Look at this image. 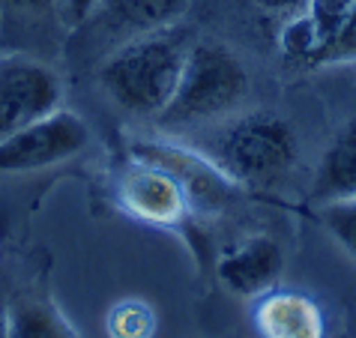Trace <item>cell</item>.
<instances>
[{
	"label": "cell",
	"mask_w": 356,
	"mask_h": 338,
	"mask_svg": "<svg viewBox=\"0 0 356 338\" xmlns=\"http://www.w3.org/2000/svg\"><path fill=\"white\" fill-rule=\"evenodd\" d=\"M189 9V0H102L99 13L108 18V24L117 31L141 36L153 31L174 27Z\"/></svg>",
	"instance_id": "12"
},
{
	"label": "cell",
	"mask_w": 356,
	"mask_h": 338,
	"mask_svg": "<svg viewBox=\"0 0 356 338\" xmlns=\"http://www.w3.org/2000/svg\"><path fill=\"white\" fill-rule=\"evenodd\" d=\"M0 338H9V305L0 296Z\"/></svg>",
	"instance_id": "19"
},
{
	"label": "cell",
	"mask_w": 356,
	"mask_h": 338,
	"mask_svg": "<svg viewBox=\"0 0 356 338\" xmlns=\"http://www.w3.org/2000/svg\"><path fill=\"white\" fill-rule=\"evenodd\" d=\"M254 323L264 338H323V314L318 303L293 291L264 293Z\"/></svg>",
	"instance_id": "10"
},
{
	"label": "cell",
	"mask_w": 356,
	"mask_h": 338,
	"mask_svg": "<svg viewBox=\"0 0 356 338\" xmlns=\"http://www.w3.org/2000/svg\"><path fill=\"white\" fill-rule=\"evenodd\" d=\"M13 9H18V13H42V9H48L54 3V0H6Z\"/></svg>",
	"instance_id": "18"
},
{
	"label": "cell",
	"mask_w": 356,
	"mask_h": 338,
	"mask_svg": "<svg viewBox=\"0 0 356 338\" xmlns=\"http://www.w3.org/2000/svg\"><path fill=\"white\" fill-rule=\"evenodd\" d=\"M264 6L270 9H284V6H293V3H302V0H261Z\"/></svg>",
	"instance_id": "20"
},
{
	"label": "cell",
	"mask_w": 356,
	"mask_h": 338,
	"mask_svg": "<svg viewBox=\"0 0 356 338\" xmlns=\"http://www.w3.org/2000/svg\"><path fill=\"white\" fill-rule=\"evenodd\" d=\"M201 150L236 186L264 188L279 183L296 162V135L270 111L234 114L201 141Z\"/></svg>",
	"instance_id": "3"
},
{
	"label": "cell",
	"mask_w": 356,
	"mask_h": 338,
	"mask_svg": "<svg viewBox=\"0 0 356 338\" xmlns=\"http://www.w3.org/2000/svg\"><path fill=\"white\" fill-rule=\"evenodd\" d=\"M9 338H75L60 312L42 296L9 303Z\"/></svg>",
	"instance_id": "13"
},
{
	"label": "cell",
	"mask_w": 356,
	"mask_h": 338,
	"mask_svg": "<svg viewBox=\"0 0 356 338\" xmlns=\"http://www.w3.org/2000/svg\"><path fill=\"white\" fill-rule=\"evenodd\" d=\"M245 96H249V72L243 61L227 45L201 39L189 45L177 90L156 123L165 129L213 126L240 111Z\"/></svg>",
	"instance_id": "2"
},
{
	"label": "cell",
	"mask_w": 356,
	"mask_h": 338,
	"mask_svg": "<svg viewBox=\"0 0 356 338\" xmlns=\"http://www.w3.org/2000/svg\"><path fill=\"white\" fill-rule=\"evenodd\" d=\"M302 13L291 18L282 31V51L302 66H318L323 51L348 22L356 0H302Z\"/></svg>",
	"instance_id": "9"
},
{
	"label": "cell",
	"mask_w": 356,
	"mask_h": 338,
	"mask_svg": "<svg viewBox=\"0 0 356 338\" xmlns=\"http://www.w3.org/2000/svg\"><path fill=\"white\" fill-rule=\"evenodd\" d=\"M356 198V117L339 129L321 156L312 183V201H353Z\"/></svg>",
	"instance_id": "11"
},
{
	"label": "cell",
	"mask_w": 356,
	"mask_h": 338,
	"mask_svg": "<svg viewBox=\"0 0 356 338\" xmlns=\"http://www.w3.org/2000/svg\"><path fill=\"white\" fill-rule=\"evenodd\" d=\"M102 0H63V13L69 24H84L99 13Z\"/></svg>",
	"instance_id": "17"
},
{
	"label": "cell",
	"mask_w": 356,
	"mask_h": 338,
	"mask_svg": "<svg viewBox=\"0 0 356 338\" xmlns=\"http://www.w3.org/2000/svg\"><path fill=\"white\" fill-rule=\"evenodd\" d=\"M90 144V129L75 111L57 108L42 120L18 129L0 141V177L36 174L63 165Z\"/></svg>",
	"instance_id": "4"
},
{
	"label": "cell",
	"mask_w": 356,
	"mask_h": 338,
	"mask_svg": "<svg viewBox=\"0 0 356 338\" xmlns=\"http://www.w3.org/2000/svg\"><path fill=\"white\" fill-rule=\"evenodd\" d=\"M282 270H284L282 246L264 234L245 236V240L231 246L222 255L219 266H216L225 291L243 296V300H254V296L275 291Z\"/></svg>",
	"instance_id": "8"
},
{
	"label": "cell",
	"mask_w": 356,
	"mask_h": 338,
	"mask_svg": "<svg viewBox=\"0 0 356 338\" xmlns=\"http://www.w3.org/2000/svg\"><path fill=\"white\" fill-rule=\"evenodd\" d=\"M111 335L114 338H150L153 335V314L141 303L117 305L111 314Z\"/></svg>",
	"instance_id": "15"
},
{
	"label": "cell",
	"mask_w": 356,
	"mask_h": 338,
	"mask_svg": "<svg viewBox=\"0 0 356 338\" xmlns=\"http://www.w3.org/2000/svg\"><path fill=\"white\" fill-rule=\"evenodd\" d=\"M356 63V6L350 9L348 22L332 39V45L323 51L318 66H353Z\"/></svg>",
	"instance_id": "16"
},
{
	"label": "cell",
	"mask_w": 356,
	"mask_h": 338,
	"mask_svg": "<svg viewBox=\"0 0 356 338\" xmlns=\"http://www.w3.org/2000/svg\"><path fill=\"white\" fill-rule=\"evenodd\" d=\"M63 87L54 69L31 57L0 61V141L60 108Z\"/></svg>",
	"instance_id": "5"
},
{
	"label": "cell",
	"mask_w": 356,
	"mask_h": 338,
	"mask_svg": "<svg viewBox=\"0 0 356 338\" xmlns=\"http://www.w3.org/2000/svg\"><path fill=\"white\" fill-rule=\"evenodd\" d=\"M189 45L177 24L126 39L99 66V87L123 111L156 120L177 90Z\"/></svg>",
	"instance_id": "1"
},
{
	"label": "cell",
	"mask_w": 356,
	"mask_h": 338,
	"mask_svg": "<svg viewBox=\"0 0 356 338\" xmlns=\"http://www.w3.org/2000/svg\"><path fill=\"white\" fill-rule=\"evenodd\" d=\"M117 192H120V204L126 210L138 218H144V222L177 225L180 218L192 213L183 186L177 183L165 168L141 162V159H135L120 174Z\"/></svg>",
	"instance_id": "7"
},
{
	"label": "cell",
	"mask_w": 356,
	"mask_h": 338,
	"mask_svg": "<svg viewBox=\"0 0 356 338\" xmlns=\"http://www.w3.org/2000/svg\"><path fill=\"white\" fill-rule=\"evenodd\" d=\"M321 222L335 246L356 264V198L353 201H330L321 204Z\"/></svg>",
	"instance_id": "14"
},
{
	"label": "cell",
	"mask_w": 356,
	"mask_h": 338,
	"mask_svg": "<svg viewBox=\"0 0 356 338\" xmlns=\"http://www.w3.org/2000/svg\"><path fill=\"white\" fill-rule=\"evenodd\" d=\"M132 156L141 162L159 165L177 183L183 186L189 207L195 213H219L231 198V180L216 168L207 156H197L192 150L162 141H138L132 144Z\"/></svg>",
	"instance_id": "6"
}]
</instances>
